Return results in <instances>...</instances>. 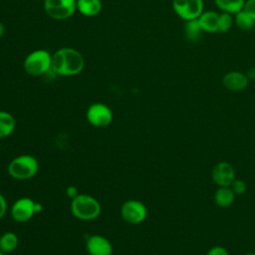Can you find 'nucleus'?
I'll list each match as a JSON object with an SVG mask.
<instances>
[{"mask_svg": "<svg viewBox=\"0 0 255 255\" xmlns=\"http://www.w3.org/2000/svg\"><path fill=\"white\" fill-rule=\"evenodd\" d=\"M214 3L222 12L232 15L243 10L245 0H214Z\"/></svg>", "mask_w": 255, "mask_h": 255, "instance_id": "a211bd4d", "label": "nucleus"}, {"mask_svg": "<svg viewBox=\"0 0 255 255\" xmlns=\"http://www.w3.org/2000/svg\"><path fill=\"white\" fill-rule=\"evenodd\" d=\"M4 32H5V27H4L3 23L0 22V38L4 35Z\"/></svg>", "mask_w": 255, "mask_h": 255, "instance_id": "cd10ccee", "label": "nucleus"}, {"mask_svg": "<svg viewBox=\"0 0 255 255\" xmlns=\"http://www.w3.org/2000/svg\"><path fill=\"white\" fill-rule=\"evenodd\" d=\"M39 171L38 159L32 154L15 156L7 166L10 177L16 180H27L34 177Z\"/></svg>", "mask_w": 255, "mask_h": 255, "instance_id": "7ed1b4c3", "label": "nucleus"}, {"mask_svg": "<svg viewBox=\"0 0 255 255\" xmlns=\"http://www.w3.org/2000/svg\"><path fill=\"white\" fill-rule=\"evenodd\" d=\"M85 245L89 255H112L114 250L111 241L100 234L88 236Z\"/></svg>", "mask_w": 255, "mask_h": 255, "instance_id": "9b49d317", "label": "nucleus"}, {"mask_svg": "<svg viewBox=\"0 0 255 255\" xmlns=\"http://www.w3.org/2000/svg\"><path fill=\"white\" fill-rule=\"evenodd\" d=\"M70 209L73 216L82 221L95 220L102 212L99 200L87 193H79L72 198Z\"/></svg>", "mask_w": 255, "mask_h": 255, "instance_id": "f03ea898", "label": "nucleus"}, {"mask_svg": "<svg viewBox=\"0 0 255 255\" xmlns=\"http://www.w3.org/2000/svg\"><path fill=\"white\" fill-rule=\"evenodd\" d=\"M113 112L111 108L104 103H93L86 111V119L89 125L94 128H102L111 125L113 121Z\"/></svg>", "mask_w": 255, "mask_h": 255, "instance_id": "39448f33", "label": "nucleus"}, {"mask_svg": "<svg viewBox=\"0 0 255 255\" xmlns=\"http://www.w3.org/2000/svg\"><path fill=\"white\" fill-rule=\"evenodd\" d=\"M233 22H234V19L232 18L231 14L222 12L221 14H219V17H218V32H222V33L227 32L232 27Z\"/></svg>", "mask_w": 255, "mask_h": 255, "instance_id": "412c9836", "label": "nucleus"}, {"mask_svg": "<svg viewBox=\"0 0 255 255\" xmlns=\"http://www.w3.org/2000/svg\"><path fill=\"white\" fill-rule=\"evenodd\" d=\"M76 1H77V0H76Z\"/></svg>", "mask_w": 255, "mask_h": 255, "instance_id": "2f4dec72", "label": "nucleus"}, {"mask_svg": "<svg viewBox=\"0 0 255 255\" xmlns=\"http://www.w3.org/2000/svg\"><path fill=\"white\" fill-rule=\"evenodd\" d=\"M0 255H6V254H4L3 252H1V251H0Z\"/></svg>", "mask_w": 255, "mask_h": 255, "instance_id": "c756f323", "label": "nucleus"}, {"mask_svg": "<svg viewBox=\"0 0 255 255\" xmlns=\"http://www.w3.org/2000/svg\"><path fill=\"white\" fill-rule=\"evenodd\" d=\"M244 255H255V253H246V254H244Z\"/></svg>", "mask_w": 255, "mask_h": 255, "instance_id": "c85d7f7f", "label": "nucleus"}, {"mask_svg": "<svg viewBox=\"0 0 255 255\" xmlns=\"http://www.w3.org/2000/svg\"><path fill=\"white\" fill-rule=\"evenodd\" d=\"M243 10L248 13L255 20V0H247L245 1Z\"/></svg>", "mask_w": 255, "mask_h": 255, "instance_id": "5701e85b", "label": "nucleus"}, {"mask_svg": "<svg viewBox=\"0 0 255 255\" xmlns=\"http://www.w3.org/2000/svg\"><path fill=\"white\" fill-rule=\"evenodd\" d=\"M66 194H67V196H69L71 199L72 198H74L77 194H79V192H78V189L75 187V186H68L67 187V189H66Z\"/></svg>", "mask_w": 255, "mask_h": 255, "instance_id": "a878e982", "label": "nucleus"}, {"mask_svg": "<svg viewBox=\"0 0 255 255\" xmlns=\"http://www.w3.org/2000/svg\"><path fill=\"white\" fill-rule=\"evenodd\" d=\"M230 187L233 190V192L235 193V195H241V194L245 193L246 189H247L246 183L242 179H239V178H235L233 180V182L231 183Z\"/></svg>", "mask_w": 255, "mask_h": 255, "instance_id": "4be33fe9", "label": "nucleus"}, {"mask_svg": "<svg viewBox=\"0 0 255 255\" xmlns=\"http://www.w3.org/2000/svg\"><path fill=\"white\" fill-rule=\"evenodd\" d=\"M218 17L219 14L214 11L202 12L198 17V21L202 31L208 33L218 32Z\"/></svg>", "mask_w": 255, "mask_h": 255, "instance_id": "4468645a", "label": "nucleus"}, {"mask_svg": "<svg viewBox=\"0 0 255 255\" xmlns=\"http://www.w3.org/2000/svg\"><path fill=\"white\" fill-rule=\"evenodd\" d=\"M206 255H229V253L222 246H213L208 250Z\"/></svg>", "mask_w": 255, "mask_h": 255, "instance_id": "b1692460", "label": "nucleus"}, {"mask_svg": "<svg viewBox=\"0 0 255 255\" xmlns=\"http://www.w3.org/2000/svg\"><path fill=\"white\" fill-rule=\"evenodd\" d=\"M36 202L30 197H20L14 201L11 206L10 214L14 221L18 223H25L32 219L36 214Z\"/></svg>", "mask_w": 255, "mask_h": 255, "instance_id": "1a4fd4ad", "label": "nucleus"}, {"mask_svg": "<svg viewBox=\"0 0 255 255\" xmlns=\"http://www.w3.org/2000/svg\"><path fill=\"white\" fill-rule=\"evenodd\" d=\"M234 22L236 26L243 31H249L255 26V20L244 10H241L235 14Z\"/></svg>", "mask_w": 255, "mask_h": 255, "instance_id": "aec40b11", "label": "nucleus"}, {"mask_svg": "<svg viewBox=\"0 0 255 255\" xmlns=\"http://www.w3.org/2000/svg\"><path fill=\"white\" fill-rule=\"evenodd\" d=\"M201 33H202V29L200 27L198 18L185 21L184 34H185L186 39L189 42H196L200 38Z\"/></svg>", "mask_w": 255, "mask_h": 255, "instance_id": "6ab92c4d", "label": "nucleus"}, {"mask_svg": "<svg viewBox=\"0 0 255 255\" xmlns=\"http://www.w3.org/2000/svg\"><path fill=\"white\" fill-rule=\"evenodd\" d=\"M52 55L46 50H35L28 54L24 60V71L33 77L45 75L51 70Z\"/></svg>", "mask_w": 255, "mask_h": 255, "instance_id": "20e7f679", "label": "nucleus"}, {"mask_svg": "<svg viewBox=\"0 0 255 255\" xmlns=\"http://www.w3.org/2000/svg\"><path fill=\"white\" fill-rule=\"evenodd\" d=\"M235 200V193L230 186H219L214 193V201L220 207H228Z\"/></svg>", "mask_w": 255, "mask_h": 255, "instance_id": "f3484780", "label": "nucleus"}, {"mask_svg": "<svg viewBox=\"0 0 255 255\" xmlns=\"http://www.w3.org/2000/svg\"><path fill=\"white\" fill-rule=\"evenodd\" d=\"M19 245V237L15 232L6 231L0 234V251L4 254L12 253Z\"/></svg>", "mask_w": 255, "mask_h": 255, "instance_id": "dca6fc26", "label": "nucleus"}, {"mask_svg": "<svg viewBox=\"0 0 255 255\" xmlns=\"http://www.w3.org/2000/svg\"><path fill=\"white\" fill-rule=\"evenodd\" d=\"M0 234H1V233H0Z\"/></svg>", "mask_w": 255, "mask_h": 255, "instance_id": "473e14b6", "label": "nucleus"}, {"mask_svg": "<svg viewBox=\"0 0 255 255\" xmlns=\"http://www.w3.org/2000/svg\"><path fill=\"white\" fill-rule=\"evenodd\" d=\"M84 56L74 48H61L52 55L51 71L58 76H77L84 70Z\"/></svg>", "mask_w": 255, "mask_h": 255, "instance_id": "f257e3e1", "label": "nucleus"}, {"mask_svg": "<svg viewBox=\"0 0 255 255\" xmlns=\"http://www.w3.org/2000/svg\"><path fill=\"white\" fill-rule=\"evenodd\" d=\"M16 128V121L12 114L0 110V139L8 137Z\"/></svg>", "mask_w": 255, "mask_h": 255, "instance_id": "2eb2a0df", "label": "nucleus"}, {"mask_svg": "<svg viewBox=\"0 0 255 255\" xmlns=\"http://www.w3.org/2000/svg\"><path fill=\"white\" fill-rule=\"evenodd\" d=\"M121 217L129 224H139L147 216V208L143 202L137 199L126 200L120 209Z\"/></svg>", "mask_w": 255, "mask_h": 255, "instance_id": "423d86ee", "label": "nucleus"}, {"mask_svg": "<svg viewBox=\"0 0 255 255\" xmlns=\"http://www.w3.org/2000/svg\"><path fill=\"white\" fill-rule=\"evenodd\" d=\"M172 8L184 21L197 19L203 12V0H172Z\"/></svg>", "mask_w": 255, "mask_h": 255, "instance_id": "6e6552de", "label": "nucleus"}, {"mask_svg": "<svg viewBox=\"0 0 255 255\" xmlns=\"http://www.w3.org/2000/svg\"><path fill=\"white\" fill-rule=\"evenodd\" d=\"M77 10L86 17L97 16L103 8L101 0H77Z\"/></svg>", "mask_w": 255, "mask_h": 255, "instance_id": "ddd939ff", "label": "nucleus"}, {"mask_svg": "<svg viewBox=\"0 0 255 255\" xmlns=\"http://www.w3.org/2000/svg\"><path fill=\"white\" fill-rule=\"evenodd\" d=\"M46 14L55 20H65L73 16L77 10L76 0H45Z\"/></svg>", "mask_w": 255, "mask_h": 255, "instance_id": "0eeeda50", "label": "nucleus"}, {"mask_svg": "<svg viewBox=\"0 0 255 255\" xmlns=\"http://www.w3.org/2000/svg\"><path fill=\"white\" fill-rule=\"evenodd\" d=\"M7 200L5 196L0 192V219L4 217V215L7 212Z\"/></svg>", "mask_w": 255, "mask_h": 255, "instance_id": "393cba45", "label": "nucleus"}, {"mask_svg": "<svg viewBox=\"0 0 255 255\" xmlns=\"http://www.w3.org/2000/svg\"><path fill=\"white\" fill-rule=\"evenodd\" d=\"M43 205L40 203V202H36V205H35V209H36V214L37 213H40L42 210H43Z\"/></svg>", "mask_w": 255, "mask_h": 255, "instance_id": "bb28decb", "label": "nucleus"}, {"mask_svg": "<svg viewBox=\"0 0 255 255\" xmlns=\"http://www.w3.org/2000/svg\"><path fill=\"white\" fill-rule=\"evenodd\" d=\"M222 84L229 91L240 92L247 88L249 84V79L244 73L238 71H231L223 76Z\"/></svg>", "mask_w": 255, "mask_h": 255, "instance_id": "f8f14e48", "label": "nucleus"}, {"mask_svg": "<svg viewBox=\"0 0 255 255\" xmlns=\"http://www.w3.org/2000/svg\"><path fill=\"white\" fill-rule=\"evenodd\" d=\"M36 1H45V0H36Z\"/></svg>", "mask_w": 255, "mask_h": 255, "instance_id": "7c9ffc66", "label": "nucleus"}, {"mask_svg": "<svg viewBox=\"0 0 255 255\" xmlns=\"http://www.w3.org/2000/svg\"><path fill=\"white\" fill-rule=\"evenodd\" d=\"M211 178L218 186H230L235 179L234 167L227 161H219L211 170Z\"/></svg>", "mask_w": 255, "mask_h": 255, "instance_id": "9d476101", "label": "nucleus"}]
</instances>
